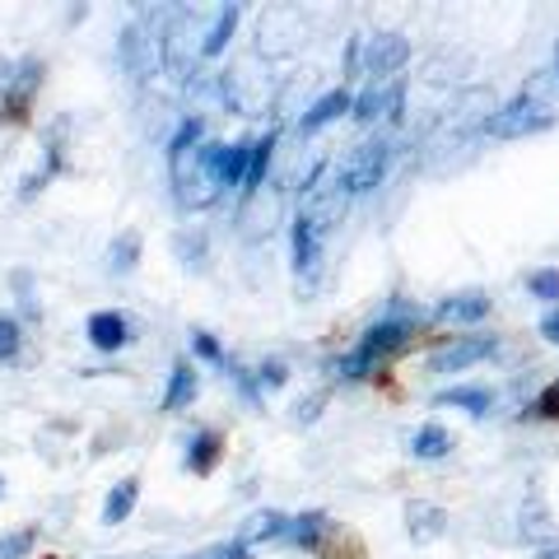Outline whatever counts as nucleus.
I'll list each match as a JSON object with an SVG mask.
<instances>
[{
  "label": "nucleus",
  "instance_id": "1",
  "mask_svg": "<svg viewBox=\"0 0 559 559\" xmlns=\"http://www.w3.org/2000/svg\"><path fill=\"white\" fill-rule=\"evenodd\" d=\"M555 121H559V75L555 70H540V75H532L527 84H522V94L509 103V108L485 117V135L522 140V135L550 131Z\"/></svg>",
  "mask_w": 559,
  "mask_h": 559
},
{
  "label": "nucleus",
  "instance_id": "2",
  "mask_svg": "<svg viewBox=\"0 0 559 559\" xmlns=\"http://www.w3.org/2000/svg\"><path fill=\"white\" fill-rule=\"evenodd\" d=\"M425 322V312H419L415 304H396L388 318L382 322H373L369 331H364V341L349 349L345 359H336V373L345 378V382H359V378H369L382 359H392V355H401V349H411V341H415V326Z\"/></svg>",
  "mask_w": 559,
  "mask_h": 559
},
{
  "label": "nucleus",
  "instance_id": "3",
  "mask_svg": "<svg viewBox=\"0 0 559 559\" xmlns=\"http://www.w3.org/2000/svg\"><path fill=\"white\" fill-rule=\"evenodd\" d=\"M304 43V20H299V10H289V5H275L266 10L257 20V51L261 57H289L294 47Z\"/></svg>",
  "mask_w": 559,
  "mask_h": 559
},
{
  "label": "nucleus",
  "instance_id": "4",
  "mask_svg": "<svg viewBox=\"0 0 559 559\" xmlns=\"http://www.w3.org/2000/svg\"><path fill=\"white\" fill-rule=\"evenodd\" d=\"M38 84H43V61L28 57L20 70H14V80L0 84V127H24Z\"/></svg>",
  "mask_w": 559,
  "mask_h": 559
},
{
  "label": "nucleus",
  "instance_id": "5",
  "mask_svg": "<svg viewBox=\"0 0 559 559\" xmlns=\"http://www.w3.org/2000/svg\"><path fill=\"white\" fill-rule=\"evenodd\" d=\"M382 168H388V140H369L345 159L341 168V197H364L382 182Z\"/></svg>",
  "mask_w": 559,
  "mask_h": 559
},
{
  "label": "nucleus",
  "instance_id": "6",
  "mask_svg": "<svg viewBox=\"0 0 559 559\" xmlns=\"http://www.w3.org/2000/svg\"><path fill=\"white\" fill-rule=\"evenodd\" d=\"M406 57H411V43L401 33H378L364 47V75H369V84H382L396 66H406Z\"/></svg>",
  "mask_w": 559,
  "mask_h": 559
},
{
  "label": "nucleus",
  "instance_id": "7",
  "mask_svg": "<svg viewBox=\"0 0 559 559\" xmlns=\"http://www.w3.org/2000/svg\"><path fill=\"white\" fill-rule=\"evenodd\" d=\"M495 349H499V341H495V336H457V341L443 345L439 355L429 359V369H433V373H457V369H471V364L489 359Z\"/></svg>",
  "mask_w": 559,
  "mask_h": 559
},
{
  "label": "nucleus",
  "instance_id": "8",
  "mask_svg": "<svg viewBox=\"0 0 559 559\" xmlns=\"http://www.w3.org/2000/svg\"><path fill=\"white\" fill-rule=\"evenodd\" d=\"M336 522H331L326 513H299V518H289L285 522V536L280 540H289V546H299V550H312V555H326V546L336 540Z\"/></svg>",
  "mask_w": 559,
  "mask_h": 559
},
{
  "label": "nucleus",
  "instance_id": "9",
  "mask_svg": "<svg viewBox=\"0 0 559 559\" xmlns=\"http://www.w3.org/2000/svg\"><path fill=\"white\" fill-rule=\"evenodd\" d=\"M154 47H164V38H145L140 33V24H131L127 33H121V61H127V70L135 80H150L154 70H159V57H154Z\"/></svg>",
  "mask_w": 559,
  "mask_h": 559
},
{
  "label": "nucleus",
  "instance_id": "10",
  "mask_svg": "<svg viewBox=\"0 0 559 559\" xmlns=\"http://www.w3.org/2000/svg\"><path fill=\"white\" fill-rule=\"evenodd\" d=\"M90 341H94V349H121L131 341V322L121 318V312H94L90 318Z\"/></svg>",
  "mask_w": 559,
  "mask_h": 559
},
{
  "label": "nucleus",
  "instance_id": "11",
  "mask_svg": "<svg viewBox=\"0 0 559 559\" xmlns=\"http://www.w3.org/2000/svg\"><path fill=\"white\" fill-rule=\"evenodd\" d=\"M406 527H411L415 540H433V536H443V532H448V513L439 509V503L415 499L411 509H406Z\"/></svg>",
  "mask_w": 559,
  "mask_h": 559
},
{
  "label": "nucleus",
  "instance_id": "12",
  "mask_svg": "<svg viewBox=\"0 0 559 559\" xmlns=\"http://www.w3.org/2000/svg\"><path fill=\"white\" fill-rule=\"evenodd\" d=\"M219 457H224V439L215 429H201L197 439L187 443V466L197 471V476H210V471L219 466Z\"/></svg>",
  "mask_w": 559,
  "mask_h": 559
},
{
  "label": "nucleus",
  "instance_id": "13",
  "mask_svg": "<svg viewBox=\"0 0 559 559\" xmlns=\"http://www.w3.org/2000/svg\"><path fill=\"white\" fill-rule=\"evenodd\" d=\"M285 522L289 518H280V513H252L248 522H242V532H238V546H261V540H280L285 536Z\"/></svg>",
  "mask_w": 559,
  "mask_h": 559
},
{
  "label": "nucleus",
  "instance_id": "14",
  "mask_svg": "<svg viewBox=\"0 0 559 559\" xmlns=\"http://www.w3.org/2000/svg\"><path fill=\"white\" fill-rule=\"evenodd\" d=\"M135 499H140V480H135V476L117 480V485H112V495H108V503H103V522H108V527L127 522L131 509H135Z\"/></svg>",
  "mask_w": 559,
  "mask_h": 559
},
{
  "label": "nucleus",
  "instance_id": "15",
  "mask_svg": "<svg viewBox=\"0 0 559 559\" xmlns=\"http://www.w3.org/2000/svg\"><path fill=\"white\" fill-rule=\"evenodd\" d=\"M341 112H349V94L345 90H336V94H322L312 108L304 112V121H299V131H322L326 121H336Z\"/></svg>",
  "mask_w": 559,
  "mask_h": 559
},
{
  "label": "nucleus",
  "instance_id": "16",
  "mask_svg": "<svg viewBox=\"0 0 559 559\" xmlns=\"http://www.w3.org/2000/svg\"><path fill=\"white\" fill-rule=\"evenodd\" d=\"M197 396V369L187 359L173 364V378H168V392H164V411H182L187 401Z\"/></svg>",
  "mask_w": 559,
  "mask_h": 559
},
{
  "label": "nucleus",
  "instance_id": "17",
  "mask_svg": "<svg viewBox=\"0 0 559 559\" xmlns=\"http://www.w3.org/2000/svg\"><path fill=\"white\" fill-rule=\"evenodd\" d=\"M238 5H224L219 14H215V24H210L205 28V38H201V57H219V51H224V43H229L234 38V28H238Z\"/></svg>",
  "mask_w": 559,
  "mask_h": 559
},
{
  "label": "nucleus",
  "instance_id": "18",
  "mask_svg": "<svg viewBox=\"0 0 559 559\" xmlns=\"http://www.w3.org/2000/svg\"><path fill=\"white\" fill-rule=\"evenodd\" d=\"M411 452H415L419 462H439V457H448V452H452V433L443 425H425L411 439Z\"/></svg>",
  "mask_w": 559,
  "mask_h": 559
},
{
  "label": "nucleus",
  "instance_id": "19",
  "mask_svg": "<svg viewBox=\"0 0 559 559\" xmlns=\"http://www.w3.org/2000/svg\"><path fill=\"white\" fill-rule=\"evenodd\" d=\"M485 312H489L485 294H457V299H443L439 304V318L443 322H480Z\"/></svg>",
  "mask_w": 559,
  "mask_h": 559
},
{
  "label": "nucleus",
  "instance_id": "20",
  "mask_svg": "<svg viewBox=\"0 0 559 559\" xmlns=\"http://www.w3.org/2000/svg\"><path fill=\"white\" fill-rule=\"evenodd\" d=\"M439 406H457V411H466V415H485L489 406H495V396H489L485 388H448V392L439 396Z\"/></svg>",
  "mask_w": 559,
  "mask_h": 559
},
{
  "label": "nucleus",
  "instance_id": "21",
  "mask_svg": "<svg viewBox=\"0 0 559 559\" xmlns=\"http://www.w3.org/2000/svg\"><path fill=\"white\" fill-rule=\"evenodd\" d=\"M271 150H275V131L252 140V154H248V191H261V178H266V168H271Z\"/></svg>",
  "mask_w": 559,
  "mask_h": 559
},
{
  "label": "nucleus",
  "instance_id": "22",
  "mask_svg": "<svg viewBox=\"0 0 559 559\" xmlns=\"http://www.w3.org/2000/svg\"><path fill=\"white\" fill-rule=\"evenodd\" d=\"M248 154H252V140H238V145H229V154H224V173H219L224 187H242V182H248Z\"/></svg>",
  "mask_w": 559,
  "mask_h": 559
},
{
  "label": "nucleus",
  "instance_id": "23",
  "mask_svg": "<svg viewBox=\"0 0 559 559\" xmlns=\"http://www.w3.org/2000/svg\"><path fill=\"white\" fill-rule=\"evenodd\" d=\"M135 261H140V238H135V234L112 238V248H108V266H112L117 275H127V271H135Z\"/></svg>",
  "mask_w": 559,
  "mask_h": 559
},
{
  "label": "nucleus",
  "instance_id": "24",
  "mask_svg": "<svg viewBox=\"0 0 559 559\" xmlns=\"http://www.w3.org/2000/svg\"><path fill=\"white\" fill-rule=\"evenodd\" d=\"M197 140H201V117H187L178 135H173V145H168V164H182L191 150H197Z\"/></svg>",
  "mask_w": 559,
  "mask_h": 559
},
{
  "label": "nucleus",
  "instance_id": "25",
  "mask_svg": "<svg viewBox=\"0 0 559 559\" xmlns=\"http://www.w3.org/2000/svg\"><path fill=\"white\" fill-rule=\"evenodd\" d=\"M522 536L536 540V546H546V540L555 536V532H550V518H546V509H540V499H536V495L527 499V527H522Z\"/></svg>",
  "mask_w": 559,
  "mask_h": 559
},
{
  "label": "nucleus",
  "instance_id": "26",
  "mask_svg": "<svg viewBox=\"0 0 559 559\" xmlns=\"http://www.w3.org/2000/svg\"><path fill=\"white\" fill-rule=\"evenodd\" d=\"M33 546H38V532H33V527L10 532V536H0V559H24Z\"/></svg>",
  "mask_w": 559,
  "mask_h": 559
},
{
  "label": "nucleus",
  "instance_id": "27",
  "mask_svg": "<svg viewBox=\"0 0 559 559\" xmlns=\"http://www.w3.org/2000/svg\"><path fill=\"white\" fill-rule=\"evenodd\" d=\"M20 322H14L10 318V312H0V359H10L14 355V349H20Z\"/></svg>",
  "mask_w": 559,
  "mask_h": 559
},
{
  "label": "nucleus",
  "instance_id": "28",
  "mask_svg": "<svg viewBox=\"0 0 559 559\" xmlns=\"http://www.w3.org/2000/svg\"><path fill=\"white\" fill-rule=\"evenodd\" d=\"M187 559H252V550H248V546H238V540H224V546L197 550V555H187Z\"/></svg>",
  "mask_w": 559,
  "mask_h": 559
},
{
  "label": "nucleus",
  "instance_id": "29",
  "mask_svg": "<svg viewBox=\"0 0 559 559\" xmlns=\"http://www.w3.org/2000/svg\"><path fill=\"white\" fill-rule=\"evenodd\" d=\"M527 285H532L536 299H559V271H536Z\"/></svg>",
  "mask_w": 559,
  "mask_h": 559
},
{
  "label": "nucleus",
  "instance_id": "30",
  "mask_svg": "<svg viewBox=\"0 0 559 559\" xmlns=\"http://www.w3.org/2000/svg\"><path fill=\"white\" fill-rule=\"evenodd\" d=\"M532 411H536V419H559V378L536 396V406H532Z\"/></svg>",
  "mask_w": 559,
  "mask_h": 559
},
{
  "label": "nucleus",
  "instance_id": "31",
  "mask_svg": "<svg viewBox=\"0 0 559 559\" xmlns=\"http://www.w3.org/2000/svg\"><path fill=\"white\" fill-rule=\"evenodd\" d=\"M178 257L187 261V266H201V257H205V238H201V234L178 238Z\"/></svg>",
  "mask_w": 559,
  "mask_h": 559
},
{
  "label": "nucleus",
  "instance_id": "32",
  "mask_svg": "<svg viewBox=\"0 0 559 559\" xmlns=\"http://www.w3.org/2000/svg\"><path fill=\"white\" fill-rule=\"evenodd\" d=\"M280 382H285V364H280V359H271V364H261V378H257V392L261 388H280Z\"/></svg>",
  "mask_w": 559,
  "mask_h": 559
},
{
  "label": "nucleus",
  "instance_id": "33",
  "mask_svg": "<svg viewBox=\"0 0 559 559\" xmlns=\"http://www.w3.org/2000/svg\"><path fill=\"white\" fill-rule=\"evenodd\" d=\"M197 355H201V359H210V364H219V369H224V349H219V341H215V336H205V331H197Z\"/></svg>",
  "mask_w": 559,
  "mask_h": 559
},
{
  "label": "nucleus",
  "instance_id": "34",
  "mask_svg": "<svg viewBox=\"0 0 559 559\" xmlns=\"http://www.w3.org/2000/svg\"><path fill=\"white\" fill-rule=\"evenodd\" d=\"M540 336H546L550 345H559V308H555V312H546V318H540Z\"/></svg>",
  "mask_w": 559,
  "mask_h": 559
},
{
  "label": "nucleus",
  "instance_id": "35",
  "mask_svg": "<svg viewBox=\"0 0 559 559\" xmlns=\"http://www.w3.org/2000/svg\"><path fill=\"white\" fill-rule=\"evenodd\" d=\"M318 411H322V396H308L299 406V419H318Z\"/></svg>",
  "mask_w": 559,
  "mask_h": 559
},
{
  "label": "nucleus",
  "instance_id": "36",
  "mask_svg": "<svg viewBox=\"0 0 559 559\" xmlns=\"http://www.w3.org/2000/svg\"><path fill=\"white\" fill-rule=\"evenodd\" d=\"M0 489H5V480H0Z\"/></svg>",
  "mask_w": 559,
  "mask_h": 559
}]
</instances>
